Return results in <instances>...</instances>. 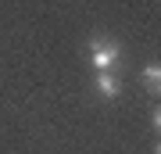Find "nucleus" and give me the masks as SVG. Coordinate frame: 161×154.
I'll use <instances>...</instances> for the list:
<instances>
[{
    "instance_id": "f257e3e1",
    "label": "nucleus",
    "mask_w": 161,
    "mask_h": 154,
    "mask_svg": "<svg viewBox=\"0 0 161 154\" xmlns=\"http://www.w3.org/2000/svg\"><path fill=\"white\" fill-rule=\"evenodd\" d=\"M118 57H122V47H118V43L104 40V36L90 40V65H93L97 72H111V68L118 65Z\"/></svg>"
},
{
    "instance_id": "f03ea898",
    "label": "nucleus",
    "mask_w": 161,
    "mask_h": 154,
    "mask_svg": "<svg viewBox=\"0 0 161 154\" xmlns=\"http://www.w3.org/2000/svg\"><path fill=\"white\" fill-rule=\"evenodd\" d=\"M97 90L104 93V97H118L122 93V83L115 72H97Z\"/></svg>"
},
{
    "instance_id": "7ed1b4c3",
    "label": "nucleus",
    "mask_w": 161,
    "mask_h": 154,
    "mask_svg": "<svg viewBox=\"0 0 161 154\" xmlns=\"http://www.w3.org/2000/svg\"><path fill=\"white\" fill-rule=\"evenodd\" d=\"M143 86L150 93L161 90V65H143Z\"/></svg>"
},
{
    "instance_id": "20e7f679",
    "label": "nucleus",
    "mask_w": 161,
    "mask_h": 154,
    "mask_svg": "<svg viewBox=\"0 0 161 154\" xmlns=\"http://www.w3.org/2000/svg\"><path fill=\"white\" fill-rule=\"evenodd\" d=\"M150 126H154V129H161V111H158V108L150 111Z\"/></svg>"
}]
</instances>
